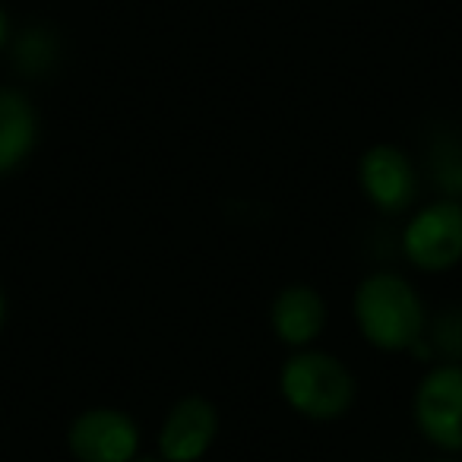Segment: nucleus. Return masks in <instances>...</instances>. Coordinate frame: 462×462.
Instances as JSON below:
<instances>
[{"label":"nucleus","mask_w":462,"mask_h":462,"mask_svg":"<svg viewBox=\"0 0 462 462\" xmlns=\"http://www.w3.org/2000/svg\"><path fill=\"white\" fill-rule=\"evenodd\" d=\"M218 434V415L209 399L187 396L174 402L159 434V453L168 462H197Z\"/></svg>","instance_id":"obj_6"},{"label":"nucleus","mask_w":462,"mask_h":462,"mask_svg":"<svg viewBox=\"0 0 462 462\" xmlns=\"http://www.w3.org/2000/svg\"><path fill=\"white\" fill-rule=\"evenodd\" d=\"M279 390L298 415L329 421L346 415L355 399V380L339 358L327 352H298L279 374Z\"/></svg>","instance_id":"obj_2"},{"label":"nucleus","mask_w":462,"mask_h":462,"mask_svg":"<svg viewBox=\"0 0 462 462\" xmlns=\"http://www.w3.org/2000/svg\"><path fill=\"white\" fill-rule=\"evenodd\" d=\"M327 327V304L310 285H289L273 301V329L285 346H310Z\"/></svg>","instance_id":"obj_8"},{"label":"nucleus","mask_w":462,"mask_h":462,"mask_svg":"<svg viewBox=\"0 0 462 462\" xmlns=\"http://www.w3.org/2000/svg\"><path fill=\"white\" fill-rule=\"evenodd\" d=\"M437 342H440V348L449 355V358H462V314L443 317Z\"/></svg>","instance_id":"obj_10"},{"label":"nucleus","mask_w":462,"mask_h":462,"mask_svg":"<svg viewBox=\"0 0 462 462\" xmlns=\"http://www.w3.org/2000/svg\"><path fill=\"white\" fill-rule=\"evenodd\" d=\"M415 421L434 447L462 453V365H440L421 380Z\"/></svg>","instance_id":"obj_4"},{"label":"nucleus","mask_w":462,"mask_h":462,"mask_svg":"<svg viewBox=\"0 0 462 462\" xmlns=\"http://www.w3.org/2000/svg\"><path fill=\"white\" fill-rule=\"evenodd\" d=\"M136 462H159V459H152V456H143V459H136Z\"/></svg>","instance_id":"obj_13"},{"label":"nucleus","mask_w":462,"mask_h":462,"mask_svg":"<svg viewBox=\"0 0 462 462\" xmlns=\"http://www.w3.org/2000/svg\"><path fill=\"white\" fill-rule=\"evenodd\" d=\"M4 317H7V301H4V291H0V323H4Z\"/></svg>","instance_id":"obj_12"},{"label":"nucleus","mask_w":462,"mask_h":462,"mask_svg":"<svg viewBox=\"0 0 462 462\" xmlns=\"http://www.w3.org/2000/svg\"><path fill=\"white\" fill-rule=\"evenodd\" d=\"M355 320L371 346L405 352L424 336V304L402 276L377 273L355 291Z\"/></svg>","instance_id":"obj_1"},{"label":"nucleus","mask_w":462,"mask_h":462,"mask_svg":"<svg viewBox=\"0 0 462 462\" xmlns=\"http://www.w3.org/2000/svg\"><path fill=\"white\" fill-rule=\"evenodd\" d=\"M358 178L380 212H402L415 199V168L399 146L380 143L361 155Z\"/></svg>","instance_id":"obj_7"},{"label":"nucleus","mask_w":462,"mask_h":462,"mask_svg":"<svg viewBox=\"0 0 462 462\" xmlns=\"http://www.w3.org/2000/svg\"><path fill=\"white\" fill-rule=\"evenodd\" d=\"M456 187H462V171H459V184H456Z\"/></svg>","instance_id":"obj_14"},{"label":"nucleus","mask_w":462,"mask_h":462,"mask_svg":"<svg viewBox=\"0 0 462 462\" xmlns=\"http://www.w3.org/2000/svg\"><path fill=\"white\" fill-rule=\"evenodd\" d=\"M7 35H10V20H7V14H4V7H0V48H4Z\"/></svg>","instance_id":"obj_11"},{"label":"nucleus","mask_w":462,"mask_h":462,"mask_svg":"<svg viewBox=\"0 0 462 462\" xmlns=\"http://www.w3.org/2000/svg\"><path fill=\"white\" fill-rule=\"evenodd\" d=\"M409 263L424 273L449 270L462 260V203L443 199L415 212L402 235Z\"/></svg>","instance_id":"obj_3"},{"label":"nucleus","mask_w":462,"mask_h":462,"mask_svg":"<svg viewBox=\"0 0 462 462\" xmlns=\"http://www.w3.org/2000/svg\"><path fill=\"white\" fill-rule=\"evenodd\" d=\"M39 117L26 96L0 89V174L14 171L35 146Z\"/></svg>","instance_id":"obj_9"},{"label":"nucleus","mask_w":462,"mask_h":462,"mask_svg":"<svg viewBox=\"0 0 462 462\" xmlns=\"http://www.w3.org/2000/svg\"><path fill=\"white\" fill-rule=\"evenodd\" d=\"M67 443L77 462H134L140 428L121 409H86L73 418Z\"/></svg>","instance_id":"obj_5"}]
</instances>
